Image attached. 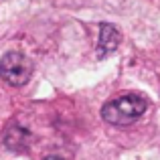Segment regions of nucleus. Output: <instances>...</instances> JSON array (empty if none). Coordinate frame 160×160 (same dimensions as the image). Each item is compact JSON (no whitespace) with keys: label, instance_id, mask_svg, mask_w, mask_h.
I'll use <instances>...</instances> for the list:
<instances>
[{"label":"nucleus","instance_id":"nucleus-1","mask_svg":"<svg viewBox=\"0 0 160 160\" xmlns=\"http://www.w3.org/2000/svg\"><path fill=\"white\" fill-rule=\"evenodd\" d=\"M146 109H148V99L136 91H128L108 99L102 108V118L109 126L124 128L138 122L146 113Z\"/></svg>","mask_w":160,"mask_h":160},{"label":"nucleus","instance_id":"nucleus-2","mask_svg":"<svg viewBox=\"0 0 160 160\" xmlns=\"http://www.w3.org/2000/svg\"><path fill=\"white\" fill-rule=\"evenodd\" d=\"M32 75V61L20 51H8L0 57V79L12 87H22Z\"/></svg>","mask_w":160,"mask_h":160},{"label":"nucleus","instance_id":"nucleus-3","mask_svg":"<svg viewBox=\"0 0 160 160\" xmlns=\"http://www.w3.org/2000/svg\"><path fill=\"white\" fill-rule=\"evenodd\" d=\"M122 41V35L118 31L116 24H109V22H102L99 27V45H98V57L103 59L106 55L113 53L118 49Z\"/></svg>","mask_w":160,"mask_h":160},{"label":"nucleus","instance_id":"nucleus-4","mask_svg":"<svg viewBox=\"0 0 160 160\" xmlns=\"http://www.w3.org/2000/svg\"><path fill=\"white\" fill-rule=\"evenodd\" d=\"M31 136H28V132L24 128H20V126L12 124L10 128L6 130V136H4V142H6V148L14 150V152H20V150H28V146H31Z\"/></svg>","mask_w":160,"mask_h":160},{"label":"nucleus","instance_id":"nucleus-5","mask_svg":"<svg viewBox=\"0 0 160 160\" xmlns=\"http://www.w3.org/2000/svg\"><path fill=\"white\" fill-rule=\"evenodd\" d=\"M45 160H63V158H61V156H47Z\"/></svg>","mask_w":160,"mask_h":160}]
</instances>
